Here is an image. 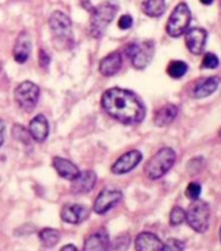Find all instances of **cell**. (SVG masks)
<instances>
[{"mask_svg":"<svg viewBox=\"0 0 221 251\" xmlns=\"http://www.w3.org/2000/svg\"><path fill=\"white\" fill-rule=\"evenodd\" d=\"M164 244L161 242L158 236H155L154 233L143 232L139 233L135 240V249L139 251H151V250H163Z\"/></svg>","mask_w":221,"mask_h":251,"instance_id":"e0dca14e","label":"cell"},{"mask_svg":"<svg viewBox=\"0 0 221 251\" xmlns=\"http://www.w3.org/2000/svg\"><path fill=\"white\" fill-rule=\"evenodd\" d=\"M220 137H221V130H220Z\"/></svg>","mask_w":221,"mask_h":251,"instance_id":"e575fe53","label":"cell"},{"mask_svg":"<svg viewBox=\"0 0 221 251\" xmlns=\"http://www.w3.org/2000/svg\"><path fill=\"white\" fill-rule=\"evenodd\" d=\"M49 23L53 35L57 39L72 42V21L65 13L60 11L53 12Z\"/></svg>","mask_w":221,"mask_h":251,"instance_id":"ba28073f","label":"cell"},{"mask_svg":"<svg viewBox=\"0 0 221 251\" xmlns=\"http://www.w3.org/2000/svg\"><path fill=\"white\" fill-rule=\"evenodd\" d=\"M111 245H109V237L108 233L105 232L104 229H99L97 233L91 234L86 240L83 249L87 251L91 250H107Z\"/></svg>","mask_w":221,"mask_h":251,"instance_id":"44dd1931","label":"cell"},{"mask_svg":"<svg viewBox=\"0 0 221 251\" xmlns=\"http://www.w3.org/2000/svg\"><path fill=\"white\" fill-rule=\"evenodd\" d=\"M176 161V152L171 147H163L146 164L145 173L150 180H159L169 172Z\"/></svg>","mask_w":221,"mask_h":251,"instance_id":"7a4b0ae2","label":"cell"},{"mask_svg":"<svg viewBox=\"0 0 221 251\" xmlns=\"http://www.w3.org/2000/svg\"><path fill=\"white\" fill-rule=\"evenodd\" d=\"M210 204L204 201L195 199L194 203H191L189 207L185 220L188 221L189 226L194 229L195 232L204 233L210 226Z\"/></svg>","mask_w":221,"mask_h":251,"instance_id":"277c9868","label":"cell"},{"mask_svg":"<svg viewBox=\"0 0 221 251\" xmlns=\"http://www.w3.org/2000/svg\"><path fill=\"white\" fill-rule=\"evenodd\" d=\"M200 3L206 4V5H210V4L214 3V0H200Z\"/></svg>","mask_w":221,"mask_h":251,"instance_id":"d6a6232c","label":"cell"},{"mask_svg":"<svg viewBox=\"0 0 221 251\" xmlns=\"http://www.w3.org/2000/svg\"><path fill=\"white\" fill-rule=\"evenodd\" d=\"M142 11L148 17H159L165 11V0H142Z\"/></svg>","mask_w":221,"mask_h":251,"instance_id":"7402d4cb","label":"cell"},{"mask_svg":"<svg viewBox=\"0 0 221 251\" xmlns=\"http://www.w3.org/2000/svg\"><path fill=\"white\" fill-rule=\"evenodd\" d=\"M200 193H202V188H200V185L196 184V182H190L188 185V188H186V197L191 201H195V199H199L200 197Z\"/></svg>","mask_w":221,"mask_h":251,"instance_id":"4316f807","label":"cell"},{"mask_svg":"<svg viewBox=\"0 0 221 251\" xmlns=\"http://www.w3.org/2000/svg\"><path fill=\"white\" fill-rule=\"evenodd\" d=\"M31 51V39L27 33H21L16 41L15 49H13V57L19 64H24L29 59Z\"/></svg>","mask_w":221,"mask_h":251,"instance_id":"5bb4252c","label":"cell"},{"mask_svg":"<svg viewBox=\"0 0 221 251\" xmlns=\"http://www.w3.org/2000/svg\"><path fill=\"white\" fill-rule=\"evenodd\" d=\"M219 57L212 52H207L204 55V59L202 61V68H206V69H215V68L219 67Z\"/></svg>","mask_w":221,"mask_h":251,"instance_id":"484cf974","label":"cell"},{"mask_svg":"<svg viewBox=\"0 0 221 251\" xmlns=\"http://www.w3.org/2000/svg\"><path fill=\"white\" fill-rule=\"evenodd\" d=\"M39 86L31 81H25L20 83L15 90V99L20 108H23L26 112H30L35 108L38 100H39Z\"/></svg>","mask_w":221,"mask_h":251,"instance_id":"52a82bcc","label":"cell"},{"mask_svg":"<svg viewBox=\"0 0 221 251\" xmlns=\"http://www.w3.org/2000/svg\"><path fill=\"white\" fill-rule=\"evenodd\" d=\"M101 107L108 116L125 125L139 124L146 115L142 100L133 91L120 87L105 91L101 97Z\"/></svg>","mask_w":221,"mask_h":251,"instance_id":"6da1fadb","label":"cell"},{"mask_svg":"<svg viewBox=\"0 0 221 251\" xmlns=\"http://www.w3.org/2000/svg\"><path fill=\"white\" fill-rule=\"evenodd\" d=\"M178 115V108L174 104H165L155 112L154 123L156 126H167L172 124Z\"/></svg>","mask_w":221,"mask_h":251,"instance_id":"ffe728a7","label":"cell"},{"mask_svg":"<svg viewBox=\"0 0 221 251\" xmlns=\"http://www.w3.org/2000/svg\"><path fill=\"white\" fill-rule=\"evenodd\" d=\"M141 160H142V154L138 150H131L120 156V159L112 165L111 171L115 175H125L133 171L141 163Z\"/></svg>","mask_w":221,"mask_h":251,"instance_id":"8fae6325","label":"cell"},{"mask_svg":"<svg viewBox=\"0 0 221 251\" xmlns=\"http://www.w3.org/2000/svg\"><path fill=\"white\" fill-rule=\"evenodd\" d=\"M191 12L189 9L188 4L180 3L174 8L172 15L169 16L168 23H167V33L173 38L181 37L185 31L188 30L190 25Z\"/></svg>","mask_w":221,"mask_h":251,"instance_id":"8992f818","label":"cell"},{"mask_svg":"<svg viewBox=\"0 0 221 251\" xmlns=\"http://www.w3.org/2000/svg\"><path fill=\"white\" fill-rule=\"evenodd\" d=\"M29 131H30L31 138L35 139L37 142H43L47 138L49 126L45 115H37L34 117L30 121V125H29Z\"/></svg>","mask_w":221,"mask_h":251,"instance_id":"d6986e66","label":"cell"},{"mask_svg":"<svg viewBox=\"0 0 221 251\" xmlns=\"http://www.w3.org/2000/svg\"><path fill=\"white\" fill-rule=\"evenodd\" d=\"M119 27H120L121 30H127V29H130L133 26V19H131L130 15H124L121 16L120 20H119V23H117Z\"/></svg>","mask_w":221,"mask_h":251,"instance_id":"f1b7e54d","label":"cell"},{"mask_svg":"<svg viewBox=\"0 0 221 251\" xmlns=\"http://www.w3.org/2000/svg\"><path fill=\"white\" fill-rule=\"evenodd\" d=\"M90 215V211L86 206L72 203L63 207L61 210V219L69 224H81L82 221L86 220Z\"/></svg>","mask_w":221,"mask_h":251,"instance_id":"7c38bea8","label":"cell"},{"mask_svg":"<svg viewBox=\"0 0 221 251\" xmlns=\"http://www.w3.org/2000/svg\"><path fill=\"white\" fill-rule=\"evenodd\" d=\"M220 79L219 77H208L206 79L199 81L191 90V97L196 98V99H202V98L210 97L211 94H214L215 91L218 90Z\"/></svg>","mask_w":221,"mask_h":251,"instance_id":"ac0fdd59","label":"cell"},{"mask_svg":"<svg viewBox=\"0 0 221 251\" xmlns=\"http://www.w3.org/2000/svg\"><path fill=\"white\" fill-rule=\"evenodd\" d=\"M4 131H5V125H4L3 121L0 120V147L4 142Z\"/></svg>","mask_w":221,"mask_h":251,"instance_id":"4dcf8cb0","label":"cell"},{"mask_svg":"<svg viewBox=\"0 0 221 251\" xmlns=\"http://www.w3.org/2000/svg\"><path fill=\"white\" fill-rule=\"evenodd\" d=\"M220 240H221V228H220Z\"/></svg>","mask_w":221,"mask_h":251,"instance_id":"836d02e7","label":"cell"},{"mask_svg":"<svg viewBox=\"0 0 221 251\" xmlns=\"http://www.w3.org/2000/svg\"><path fill=\"white\" fill-rule=\"evenodd\" d=\"M39 240L46 249H51L60 241V233L55 229L45 228L39 232Z\"/></svg>","mask_w":221,"mask_h":251,"instance_id":"603a6c76","label":"cell"},{"mask_svg":"<svg viewBox=\"0 0 221 251\" xmlns=\"http://www.w3.org/2000/svg\"><path fill=\"white\" fill-rule=\"evenodd\" d=\"M97 184V175L93 171L79 172L74 180H72V191L74 194H86L93 190Z\"/></svg>","mask_w":221,"mask_h":251,"instance_id":"4fadbf2b","label":"cell"},{"mask_svg":"<svg viewBox=\"0 0 221 251\" xmlns=\"http://www.w3.org/2000/svg\"><path fill=\"white\" fill-rule=\"evenodd\" d=\"M49 61H51V59H49V53L46 52V51H43V50H41V51H39V63H41V67L47 68L49 67Z\"/></svg>","mask_w":221,"mask_h":251,"instance_id":"f546056e","label":"cell"},{"mask_svg":"<svg viewBox=\"0 0 221 251\" xmlns=\"http://www.w3.org/2000/svg\"><path fill=\"white\" fill-rule=\"evenodd\" d=\"M52 165L55 171L57 172V175L65 178V180L72 181L78 176L79 171L77 168V165L74 163H72L71 160H68V159H64V157L60 156L53 157Z\"/></svg>","mask_w":221,"mask_h":251,"instance_id":"2e32d148","label":"cell"},{"mask_svg":"<svg viewBox=\"0 0 221 251\" xmlns=\"http://www.w3.org/2000/svg\"><path fill=\"white\" fill-rule=\"evenodd\" d=\"M189 67L188 64L182 60H173L169 63L167 68V73H168L172 78H181L186 75Z\"/></svg>","mask_w":221,"mask_h":251,"instance_id":"cb8c5ba5","label":"cell"},{"mask_svg":"<svg viewBox=\"0 0 221 251\" xmlns=\"http://www.w3.org/2000/svg\"><path fill=\"white\" fill-rule=\"evenodd\" d=\"M123 67V56L120 52H111L108 56L101 59L99 64V72L105 77H111L119 73Z\"/></svg>","mask_w":221,"mask_h":251,"instance_id":"9a60e30c","label":"cell"},{"mask_svg":"<svg viewBox=\"0 0 221 251\" xmlns=\"http://www.w3.org/2000/svg\"><path fill=\"white\" fill-rule=\"evenodd\" d=\"M123 198V193L116 189H105L98 195L97 201L94 202V211L98 215L105 214L113 206H116Z\"/></svg>","mask_w":221,"mask_h":251,"instance_id":"9c48e42d","label":"cell"},{"mask_svg":"<svg viewBox=\"0 0 221 251\" xmlns=\"http://www.w3.org/2000/svg\"><path fill=\"white\" fill-rule=\"evenodd\" d=\"M207 41V31L202 27H191L185 31V42L186 47L191 53L200 55L204 51Z\"/></svg>","mask_w":221,"mask_h":251,"instance_id":"30bf717a","label":"cell"},{"mask_svg":"<svg viewBox=\"0 0 221 251\" xmlns=\"http://www.w3.org/2000/svg\"><path fill=\"white\" fill-rule=\"evenodd\" d=\"M61 250H77V248H75L74 245H67V246H63L61 248Z\"/></svg>","mask_w":221,"mask_h":251,"instance_id":"1f68e13d","label":"cell"},{"mask_svg":"<svg viewBox=\"0 0 221 251\" xmlns=\"http://www.w3.org/2000/svg\"><path fill=\"white\" fill-rule=\"evenodd\" d=\"M185 244L181 242L178 240H174V238H171L164 244V248L163 250H184Z\"/></svg>","mask_w":221,"mask_h":251,"instance_id":"83f0119b","label":"cell"},{"mask_svg":"<svg viewBox=\"0 0 221 251\" xmlns=\"http://www.w3.org/2000/svg\"><path fill=\"white\" fill-rule=\"evenodd\" d=\"M155 45L152 41L133 42L126 47V56L137 69L146 68L154 57Z\"/></svg>","mask_w":221,"mask_h":251,"instance_id":"5b68a950","label":"cell"},{"mask_svg":"<svg viewBox=\"0 0 221 251\" xmlns=\"http://www.w3.org/2000/svg\"><path fill=\"white\" fill-rule=\"evenodd\" d=\"M185 218H186V212L181 207H173V210L171 211V215H169V223L173 226H177L184 223Z\"/></svg>","mask_w":221,"mask_h":251,"instance_id":"d4e9b609","label":"cell"},{"mask_svg":"<svg viewBox=\"0 0 221 251\" xmlns=\"http://www.w3.org/2000/svg\"><path fill=\"white\" fill-rule=\"evenodd\" d=\"M117 7L112 3H103L95 8L91 13L90 34L93 38H101L104 35L107 27L115 19Z\"/></svg>","mask_w":221,"mask_h":251,"instance_id":"3957f363","label":"cell"}]
</instances>
